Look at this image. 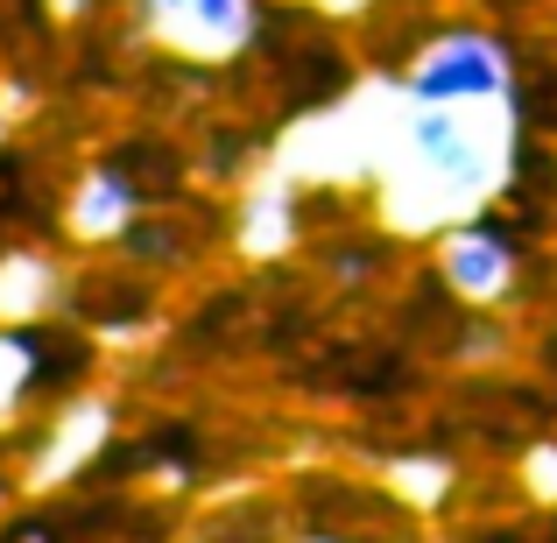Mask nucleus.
<instances>
[{
	"label": "nucleus",
	"mask_w": 557,
	"mask_h": 543,
	"mask_svg": "<svg viewBox=\"0 0 557 543\" xmlns=\"http://www.w3.org/2000/svg\"><path fill=\"white\" fill-rule=\"evenodd\" d=\"M409 107H508L522 85L516 57L494 28L480 22H445L403 71H395Z\"/></svg>",
	"instance_id": "f257e3e1"
},
{
	"label": "nucleus",
	"mask_w": 557,
	"mask_h": 543,
	"mask_svg": "<svg viewBox=\"0 0 557 543\" xmlns=\"http://www.w3.org/2000/svg\"><path fill=\"white\" fill-rule=\"evenodd\" d=\"M409 156L417 170H431L437 184H451L466 205H487L508 177V156L516 141H502L480 107H417L409 113Z\"/></svg>",
	"instance_id": "f03ea898"
},
{
	"label": "nucleus",
	"mask_w": 557,
	"mask_h": 543,
	"mask_svg": "<svg viewBox=\"0 0 557 543\" xmlns=\"http://www.w3.org/2000/svg\"><path fill=\"white\" fill-rule=\"evenodd\" d=\"M522 261H530V240H522V226H502L494 205H480L473 219H459L451 233H437V275H445L451 304H466V311L516 304Z\"/></svg>",
	"instance_id": "7ed1b4c3"
},
{
	"label": "nucleus",
	"mask_w": 557,
	"mask_h": 543,
	"mask_svg": "<svg viewBox=\"0 0 557 543\" xmlns=\"http://www.w3.org/2000/svg\"><path fill=\"white\" fill-rule=\"evenodd\" d=\"M135 22L190 64H226L255 42L261 0H135Z\"/></svg>",
	"instance_id": "20e7f679"
},
{
	"label": "nucleus",
	"mask_w": 557,
	"mask_h": 543,
	"mask_svg": "<svg viewBox=\"0 0 557 543\" xmlns=\"http://www.w3.org/2000/svg\"><path fill=\"white\" fill-rule=\"evenodd\" d=\"M135 219H141V184L127 177L121 163H113V170H85V177L71 184L64 226L78 233V240H121Z\"/></svg>",
	"instance_id": "39448f33"
},
{
	"label": "nucleus",
	"mask_w": 557,
	"mask_h": 543,
	"mask_svg": "<svg viewBox=\"0 0 557 543\" xmlns=\"http://www.w3.org/2000/svg\"><path fill=\"white\" fill-rule=\"evenodd\" d=\"M50 8H85V0H50Z\"/></svg>",
	"instance_id": "423d86ee"
}]
</instances>
